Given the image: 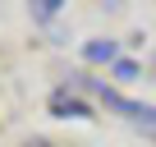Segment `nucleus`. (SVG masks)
Wrapping results in <instances>:
<instances>
[{
    "mask_svg": "<svg viewBox=\"0 0 156 147\" xmlns=\"http://www.w3.org/2000/svg\"><path fill=\"white\" fill-rule=\"evenodd\" d=\"M78 83H83V88H92L115 115H124L133 129H142V133H151L156 138V106H147V101H129V97H119L115 88H106V83H97V78H78Z\"/></svg>",
    "mask_w": 156,
    "mask_h": 147,
    "instance_id": "f257e3e1",
    "label": "nucleus"
},
{
    "mask_svg": "<svg viewBox=\"0 0 156 147\" xmlns=\"http://www.w3.org/2000/svg\"><path fill=\"white\" fill-rule=\"evenodd\" d=\"M28 147H51V142H46V138H32V142H28Z\"/></svg>",
    "mask_w": 156,
    "mask_h": 147,
    "instance_id": "423d86ee",
    "label": "nucleus"
},
{
    "mask_svg": "<svg viewBox=\"0 0 156 147\" xmlns=\"http://www.w3.org/2000/svg\"><path fill=\"white\" fill-rule=\"evenodd\" d=\"M55 9H60V0H37V19H51Z\"/></svg>",
    "mask_w": 156,
    "mask_h": 147,
    "instance_id": "39448f33",
    "label": "nucleus"
},
{
    "mask_svg": "<svg viewBox=\"0 0 156 147\" xmlns=\"http://www.w3.org/2000/svg\"><path fill=\"white\" fill-rule=\"evenodd\" d=\"M51 106H55L60 115H92L83 101H73V97H64V92H55V101H51Z\"/></svg>",
    "mask_w": 156,
    "mask_h": 147,
    "instance_id": "7ed1b4c3",
    "label": "nucleus"
},
{
    "mask_svg": "<svg viewBox=\"0 0 156 147\" xmlns=\"http://www.w3.org/2000/svg\"><path fill=\"white\" fill-rule=\"evenodd\" d=\"M83 55H87L92 64H101V60H115V55H119V46H115L110 37H97V41H87V46H83Z\"/></svg>",
    "mask_w": 156,
    "mask_h": 147,
    "instance_id": "f03ea898",
    "label": "nucleus"
},
{
    "mask_svg": "<svg viewBox=\"0 0 156 147\" xmlns=\"http://www.w3.org/2000/svg\"><path fill=\"white\" fill-rule=\"evenodd\" d=\"M115 78H138V64L133 60H115Z\"/></svg>",
    "mask_w": 156,
    "mask_h": 147,
    "instance_id": "20e7f679",
    "label": "nucleus"
}]
</instances>
